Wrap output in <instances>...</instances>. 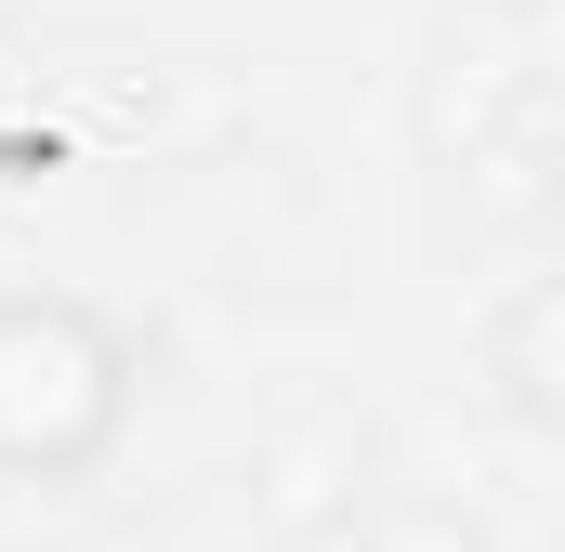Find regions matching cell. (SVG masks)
I'll return each instance as SVG.
<instances>
[{"label": "cell", "mask_w": 565, "mask_h": 552, "mask_svg": "<svg viewBox=\"0 0 565 552\" xmlns=\"http://www.w3.org/2000/svg\"><path fill=\"white\" fill-rule=\"evenodd\" d=\"M145 342L79 289H0V474L13 487H79L132 434Z\"/></svg>", "instance_id": "cell-1"}, {"label": "cell", "mask_w": 565, "mask_h": 552, "mask_svg": "<svg viewBox=\"0 0 565 552\" xmlns=\"http://www.w3.org/2000/svg\"><path fill=\"white\" fill-rule=\"evenodd\" d=\"M355 474H369V447L342 434V421H302V434H277L264 447V474H250V513H264V540L316 552L355 527Z\"/></svg>", "instance_id": "cell-2"}, {"label": "cell", "mask_w": 565, "mask_h": 552, "mask_svg": "<svg viewBox=\"0 0 565 552\" xmlns=\"http://www.w3.org/2000/svg\"><path fill=\"white\" fill-rule=\"evenodd\" d=\"M487 369H500V408L526 421H553V289H513L500 316H487Z\"/></svg>", "instance_id": "cell-3"}]
</instances>
